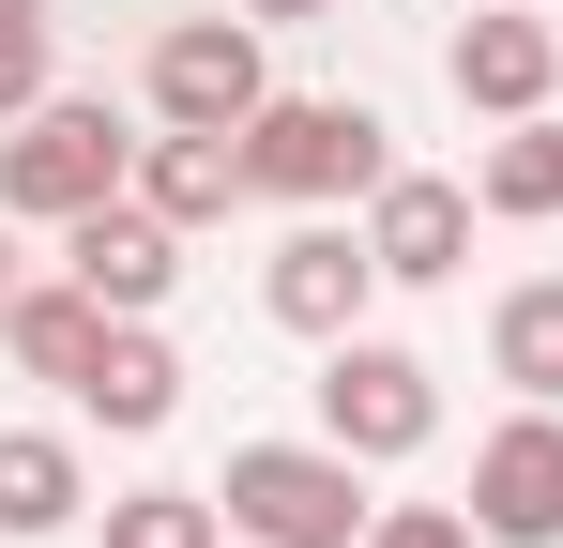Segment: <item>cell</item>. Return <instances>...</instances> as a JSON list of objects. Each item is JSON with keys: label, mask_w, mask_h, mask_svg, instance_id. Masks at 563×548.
<instances>
[{"label": "cell", "mask_w": 563, "mask_h": 548, "mask_svg": "<svg viewBox=\"0 0 563 548\" xmlns=\"http://www.w3.org/2000/svg\"><path fill=\"white\" fill-rule=\"evenodd\" d=\"M396 183V122L351 107V91H275L260 122H244V198H380Z\"/></svg>", "instance_id": "1"}, {"label": "cell", "mask_w": 563, "mask_h": 548, "mask_svg": "<svg viewBox=\"0 0 563 548\" xmlns=\"http://www.w3.org/2000/svg\"><path fill=\"white\" fill-rule=\"evenodd\" d=\"M122 183H137V138H122L107 91H46L31 122H0V213L15 229H62V213H92Z\"/></svg>", "instance_id": "2"}, {"label": "cell", "mask_w": 563, "mask_h": 548, "mask_svg": "<svg viewBox=\"0 0 563 548\" xmlns=\"http://www.w3.org/2000/svg\"><path fill=\"white\" fill-rule=\"evenodd\" d=\"M229 534H260V548H366V457L351 442H244L229 457Z\"/></svg>", "instance_id": "3"}, {"label": "cell", "mask_w": 563, "mask_h": 548, "mask_svg": "<svg viewBox=\"0 0 563 548\" xmlns=\"http://www.w3.org/2000/svg\"><path fill=\"white\" fill-rule=\"evenodd\" d=\"M427 427H442V365L396 351V336H335L320 351V442H351L380 472V457H427Z\"/></svg>", "instance_id": "4"}, {"label": "cell", "mask_w": 563, "mask_h": 548, "mask_svg": "<svg viewBox=\"0 0 563 548\" xmlns=\"http://www.w3.org/2000/svg\"><path fill=\"white\" fill-rule=\"evenodd\" d=\"M260 107H275V77H260V15H184V31L153 46V122L244 138Z\"/></svg>", "instance_id": "5"}, {"label": "cell", "mask_w": 563, "mask_h": 548, "mask_svg": "<svg viewBox=\"0 0 563 548\" xmlns=\"http://www.w3.org/2000/svg\"><path fill=\"white\" fill-rule=\"evenodd\" d=\"M62 274L92 289L107 320H153V305L184 289V229H168V213L122 183V198H92V213H62Z\"/></svg>", "instance_id": "6"}, {"label": "cell", "mask_w": 563, "mask_h": 548, "mask_svg": "<svg viewBox=\"0 0 563 548\" xmlns=\"http://www.w3.org/2000/svg\"><path fill=\"white\" fill-rule=\"evenodd\" d=\"M472 534L487 548H563V412L549 396L472 442Z\"/></svg>", "instance_id": "7"}, {"label": "cell", "mask_w": 563, "mask_h": 548, "mask_svg": "<svg viewBox=\"0 0 563 548\" xmlns=\"http://www.w3.org/2000/svg\"><path fill=\"white\" fill-rule=\"evenodd\" d=\"M366 289H380V260H366V229H289L275 260H260V305H275L289 336H366Z\"/></svg>", "instance_id": "8"}, {"label": "cell", "mask_w": 563, "mask_h": 548, "mask_svg": "<svg viewBox=\"0 0 563 548\" xmlns=\"http://www.w3.org/2000/svg\"><path fill=\"white\" fill-rule=\"evenodd\" d=\"M366 260H380V289H442V274L472 260V183L396 168V183L366 198Z\"/></svg>", "instance_id": "9"}, {"label": "cell", "mask_w": 563, "mask_h": 548, "mask_svg": "<svg viewBox=\"0 0 563 548\" xmlns=\"http://www.w3.org/2000/svg\"><path fill=\"white\" fill-rule=\"evenodd\" d=\"M442 77H457V107H487V122H533L563 91V46L533 31V15H472L457 46H442Z\"/></svg>", "instance_id": "10"}, {"label": "cell", "mask_w": 563, "mask_h": 548, "mask_svg": "<svg viewBox=\"0 0 563 548\" xmlns=\"http://www.w3.org/2000/svg\"><path fill=\"white\" fill-rule=\"evenodd\" d=\"M77 412H92V427H122V442H153V427L184 412V351H168L153 320H107V351L77 365Z\"/></svg>", "instance_id": "11"}, {"label": "cell", "mask_w": 563, "mask_h": 548, "mask_svg": "<svg viewBox=\"0 0 563 548\" xmlns=\"http://www.w3.org/2000/svg\"><path fill=\"white\" fill-rule=\"evenodd\" d=\"M137 198H153L168 229H213V213L244 198V138H198V122H168V138H137Z\"/></svg>", "instance_id": "12"}, {"label": "cell", "mask_w": 563, "mask_h": 548, "mask_svg": "<svg viewBox=\"0 0 563 548\" xmlns=\"http://www.w3.org/2000/svg\"><path fill=\"white\" fill-rule=\"evenodd\" d=\"M77 503H92V472L62 427H0V534H77Z\"/></svg>", "instance_id": "13"}, {"label": "cell", "mask_w": 563, "mask_h": 548, "mask_svg": "<svg viewBox=\"0 0 563 548\" xmlns=\"http://www.w3.org/2000/svg\"><path fill=\"white\" fill-rule=\"evenodd\" d=\"M0 351L31 365V381H62V396H77V365L107 351V305L77 289V274H62V289H15V320H0Z\"/></svg>", "instance_id": "14"}, {"label": "cell", "mask_w": 563, "mask_h": 548, "mask_svg": "<svg viewBox=\"0 0 563 548\" xmlns=\"http://www.w3.org/2000/svg\"><path fill=\"white\" fill-rule=\"evenodd\" d=\"M487 365H503L518 396H549V412H563V274H518V289L487 305Z\"/></svg>", "instance_id": "15"}, {"label": "cell", "mask_w": 563, "mask_h": 548, "mask_svg": "<svg viewBox=\"0 0 563 548\" xmlns=\"http://www.w3.org/2000/svg\"><path fill=\"white\" fill-rule=\"evenodd\" d=\"M472 198H487V213H518V229H533V213H563V122H549V107L487 138V168H472Z\"/></svg>", "instance_id": "16"}, {"label": "cell", "mask_w": 563, "mask_h": 548, "mask_svg": "<svg viewBox=\"0 0 563 548\" xmlns=\"http://www.w3.org/2000/svg\"><path fill=\"white\" fill-rule=\"evenodd\" d=\"M213 534H229L213 487H122L107 503V548H213Z\"/></svg>", "instance_id": "17"}, {"label": "cell", "mask_w": 563, "mask_h": 548, "mask_svg": "<svg viewBox=\"0 0 563 548\" xmlns=\"http://www.w3.org/2000/svg\"><path fill=\"white\" fill-rule=\"evenodd\" d=\"M46 107V0H0V122Z\"/></svg>", "instance_id": "18"}, {"label": "cell", "mask_w": 563, "mask_h": 548, "mask_svg": "<svg viewBox=\"0 0 563 548\" xmlns=\"http://www.w3.org/2000/svg\"><path fill=\"white\" fill-rule=\"evenodd\" d=\"M366 548H487V534H472V503H380Z\"/></svg>", "instance_id": "19"}, {"label": "cell", "mask_w": 563, "mask_h": 548, "mask_svg": "<svg viewBox=\"0 0 563 548\" xmlns=\"http://www.w3.org/2000/svg\"><path fill=\"white\" fill-rule=\"evenodd\" d=\"M15 289H31V260H15V213H0V320H15Z\"/></svg>", "instance_id": "20"}, {"label": "cell", "mask_w": 563, "mask_h": 548, "mask_svg": "<svg viewBox=\"0 0 563 548\" xmlns=\"http://www.w3.org/2000/svg\"><path fill=\"white\" fill-rule=\"evenodd\" d=\"M244 15H351V0H244Z\"/></svg>", "instance_id": "21"}]
</instances>
